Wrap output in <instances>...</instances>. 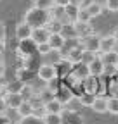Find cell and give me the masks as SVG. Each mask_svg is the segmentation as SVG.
<instances>
[{
    "label": "cell",
    "mask_w": 118,
    "mask_h": 124,
    "mask_svg": "<svg viewBox=\"0 0 118 124\" xmlns=\"http://www.w3.org/2000/svg\"><path fill=\"white\" fill-rule=\"evenodd\" d=\"M50 21V14L49 10H43L38 7H30L24 12V23H28L33 29L37 28H45Z\"/></svg>",
    "instance_id": "1"
},
{
    "label": "cell",
    "mask_w": 118,
    "mask_h": 124,
    "mask_svg": "<svg viewBox=\"0 0 118 124\" xmlns=\"http://www.w3.org/2000/svg\"><path fill=\"white\" fill-rule=\"evenodd\" d=\"M38 78L45 83H50L54 79H57V67L54 64H43L38 67Z\"/></svg>",
    "instance_id": "2"
},
{
    "label": "cell",
    "mask_w": 118,
    "mask_h": 124,
    "mask_svg": "<svg viewBox=\"0 0 118 124\" xmlns=\"http://www.w3.org/2000/svg\"><path fill=\"white\" fill-rule=\"evenodd\" d=\"M99 45H101V36H99V33H96V31L90 36L80 40V46L83 50H90V52H96V54H99Z\"/></svg>",
    "instance_id": "3"
},
{
    "label": "cell",
    "mask_w": 118,
    "mask_h": 124,
    "mask_svg": "<svg viewBox=\"0 0 118 124\" xmlns=\"http://www.w3.org/2000/svg\"><path fill=\"white\" fill-rule=\"evenodd\" d=\"M87 69H88V76L99 78V76L104 74V71H106V64H104V60L101 59V55H97L92 62H88V64H87Z\"/></svg>",
    "instance_id": "4"
},
{
    "label": "cell",
    "mask_w": 118,
    "mask_h": 124,
    "mask_svg": "<svg viewBox=\"0 0 118 124\" xmlns=\"http://www.w3.org/2000/svg\"><path fill=\"white\" fill-rule=\"evenodd\" d=\"M31 35H33V28L30 26L28 23H19L16 26V38L19 41H28V40H31Z\"/></svg>",
    "instance_id": "5"
},
{
    "label": "cell",
    "mask_w": 118,
    "mask_h": 124,
    "mask_svg": "<svg viewBox=\"0 0 118 124\" xmlns=\"http://www.w3.org/2000/svg\"><path fill=\"white\" fill-rule=\"evenodd\" d=\"M4 102H5L7 108L16 110V108L24 102V98L21 97V93H5V95H4Z\"/></svg>",
    "instance_id": "6"
},
{
    "label": "cell",
    "mask_w": 118,
    "mask_h": 124,
    "mask_svg": "<svg viewBox=\"0 0 118 124\" xmlns=\"http://www.w3.org/2000/svg\"><path fill=\"white\" fill-rule=\"evenodd\" d=\"M116 40L113 38V35H106L101 36V45H99V54H106L111 50H116Z\"/></svg>",
    "instance_id": "7"
},
{
    "label": "cell",
    "mask_w": 118,
    "mask_h": 124,
    "mask_svg": "<svg viewBox=\"0 0 118 124\" xmlns=\"http://www.w3.org/2000/svg\"><path fill=\"white\" fill-rule=\"evenodd\" d=\"M50 38V31L47 28H37L33 29V35H31V41L35 45H40V43H47Z\"/></svg>",
    "instance_id": "8"
},
{
    "label": "cell",
    "mask_w": 118,
    "mask_h": 124,
    "mask_svg": "<svg viewBox=\"0 0 118 124\" xmlns=\"http://www.w3.org/2000/svg\"><path fill=\"white\" fill-rule=\"evenodd\" d=\"M73 26H75V29H77L78 40H83V38L90 36V35L94 33V29H92L90 23H80V21H75V23H73Z\"/></svg>",
    "instance_id": "9"
},
{
    "label": "cell",
    "mask_w": 118,
    "mask_h": 124,
    "mask_svg": "<svg viewBox=\"0 0 118 124\" xmlns=\"http://www.w3.org/2000/svg\"><path fill=\"white\" fill-rule=\"evenodd\" d=\"M61 117H63V124H85L83 117L78 112H69L66 108L61 112Z\"/></svg>",
    "instance_id": "10"
},
{
    "label": "cell",
    "mask_w": 118,
    "mask_h": 124,
    "mask_svg": "<svg viewBox=\"0 0 118 124\" xmlns=\"http://www.w3.org/2000/svg\"><path fill=\"white\" fill-rule=\"evenodd\" d=\"M83 59V48L78 45V46H71V48H68V62L69 64H80Z\"/></svg>",
    "instance_id": "11"
},
{
    "label": "cell",
    "mask_w": 118,
    "mask_h": 124,
    "mask_svg": "<svg viewBox=\"0 0 118 124\" xmlns=\"http://www.w3.org/2000/svg\"><path fill=\"white\" fill-rule=\"evenodd\" d=\"M61 35L66 41L69 40H78V35H77V29L73 26V23H63V29H61Z\"/></svg>",
    "instance_id": "12"
},
{
    "label": "cell",
    "mask_w": 118,
    "mask_h": 124,
    "mask_svg": "<svg viewBox=\"0 0 118 124\" xmlns=\"http://www.w3.org/2000/svg\"><path fill=\"white\" fill-rule=\"evenodd\" d=\"M16 112H18V116L23 119V117H31L33 116V112H35V107H33V103L30 102V100H24L18 108H16Z\"/></svg>",
    "instance_id": "13"
},
{
    "label": "cell",
    "mask_w": 118,
    "mask_h": 124,
    "mask_svg": "<svg viewBox=\"0 0 118 124\" xmlns=\"http://www.w3.org/2000/svg\"><path fill=\"white\" fill-rule=\"evenodd\" d=\"M82 88L85 90V93H94L97 91V88H99V85H97V78H94V76H87V78H83L82 79Z\"/></svg>",
    "instance_id": "14"
},
{
    "label": "cell",
    "mask_w": 118,
    "mask_h": 124,
    "mask_svg": "<svg viewBox=\"0 0 118 124\" xmlns=\"http://www.w3.org/2000/svg\"><path fill=\"white\" fill-rule=\"evenodd\" d=\"M85 9H87L88 14H90V17L94 19V17H97V16H101L102 10H104L106 7H104V4L97 2V0H92V2H88V4L85 5Z\"/></svg>",
    "instance_id": "15"
},
{
    "label": "cell",
    "mask_w": 118,
    "mask_h": 124,
    "mask_svg": "<svg viewBox=\"0 0 118 124\" xmlns=\"http://www.w3.org/2000/svg\"><path fill=\"white\" fill-rule=\"evenodd\" d=\"M43 107H45V114H61V112L64 110V103H63V102H59L57 98L47 102Z\"/></svg>",
    "instance_id": "16"
},
{
    "label": "cell",
    "mask_w": 118,
    "mask_h": 124,
    "mask_svg": "<svg viewBox=\"0 0 118 124\" xmlns=\"http://www.w3.org/2000/svg\"><path fill=\"white\" fill-rule=\"evenodd\" d=\"M92 108H94V112H97V114L108 112V98H104V97H96V100H94V103H92Z\"/></svg>",
    "instance_id": "17"
},
{
    "label": "cell",
    "mask_w": 118,
    "mask_h": 124,
    "mask_svg": "<svg viewBox=\"0 0 118 124\" xmlns=\"http://www.w3.org/2000/svg\"><path fill=\"white\" fill-rule=\"evenodd\" d=\"M78 10H80V7H75V5H66L64 7V19L63 21H66V23H75L77 21V16H78Z\"/></svg>",
    "instance_id": "18"
},
{
    "label": "cell",
    "mask_w": 118,
    "mask_h": 124,
    "mask_svg": "<svg viewBox=\"0 0 118 124\" xmlns=\"http://www.w3.org/2000/svg\"><path fill=\"white\" fill-rule=\"evenodd\" d=\"M49 45H50V48L52 50H61V48H64V45H66V40L61 36V35H50V38H49Z\"/></svg>",
    "instance_id": "19"
},
{
    "label": "cell",
    "mask_w": 118,
    "mask_h": 124,
    "mask_svg": "<svg viewBox=\"0 0 118 124\" xmlns=\"http://www.w3.org/2000/svg\"><path fill=\"white\" fill-rule=\"evenodd\" d=\"M101 59L104 60L106 66H118V50H111V52H106V54H101Z\"/></svg>",
    "instance_id": "20"
},
{
    "label": "cell",
    "mask_w": 118,
    "mask_h": 124,
    "mask_svg": "<svg viewBox=\"0 0 118 124\" xmlns=\"http://www.w3.org/2000/svg\"><path fill=\"white\" fill-rule=\"evenodd\" d=\"M19 93H21V97H23L24 100H31V98H33V97L37 95V90H35V88H33L31 85H26V83H24Z\"/></svg>",
    "instance_id": "21"
},
{
    "label": "cell",
    "mask_w": 118,
    "mask_h": 124,
    "mask_svg": "<svg viewBox=\"0 0 118 124\" xmlns=\"http://www.w3.org/2000/svg\"><path fill=\"white\" fill-rule=\"evenodd\" d=\"M45 28L50 31V35H57V33H61V29H63V21H59V19H50L49 24H47Z\"/></svg>",
    "instance_id": "22"
},
{
    "label": "cell",
    "mask_w": 118,
    "mask_h": 124,
    "mask_svg": "<svg viewBox=\"0 0 118 124\" xmlns=\"http://www.w3.org/2000/svg\"><path fill=\"white\" fill-rule=\"evenodd\" d=\"M43 124H63V117L61 114H45L42 117Z\"/></svg>",
    "instance_id": "23"
},
{
    "label": "cell",
    "mask_w": 118,
    "mask_h": 124,
    "mask_svg": "<svg viewBox=\"0 0 118 124\" xmlns=\"http://www.w3.org/2000/svg\"><path fill=\"white\" fill-rule=\"evenodd\" d=\"M56 98L66 105V103H68V102L73 98V93H71V90H57V93H56Z\"/></svg>",
    "instance_id": "24"
},
{
    "label": "cell",
    "mask_w": 118,
    "mask_h": 124,
    "mask_svg": "<svg viewBox=\"0 0 118 124\" xmlns=\"http://www.w3.org/2000/svg\"><path fill=\"white\" fill-rule=\"evenodd\" d=\"M78 98H80V103H82L83 107H92V103H94V100H96V95H92V93H85V91H83Z\"/></svg>",
    "instance_id": "25"
},
{
    "label": "cell",
    "mask_w": 118,
    "mask_h": 124,
    "mask_svg": "<svg viewBox=\"0 0 118 124\" xmlns=\"http://www.w3.org/2000/svg\"><path fill=\"white\" fill-rule=\"evenodd\" d=\"M49 14H50V19H59V21H63V19H64V7L54 5V7L49 10Z\"/></svg>",
    "instance_id": "26"
},
{
    "label": "cell",
    "mask_w": 118,
    "mask_h": 124,
    "mask_svg": "<svg viewBox=\"0 0 118 124\" xmlns=\"http://www.w3.org/2000/svg\"><path fill=\"white\" fill-rule=\"evenodd\" d=\"M80 107H83V105L80 103V98H77V97H73V98L64 105V108H66V110H69V112H78Z\"/></svg>",
    "instance_id": "27"
},
{
    "label": "cell",
    "mask_w": 118,
    "mask_h": 124,
    "mask_svg": "<svg viewBox=\"0 0 118 124\" xmlns=\"http://www.w3.org/2000/svg\"><path fill=\"white\" fill-rule=\"evenodd\" d=\"M33 7L43 9V10H50L54 7V0H33Z\"/></svg>",
    "instance_id": "28"
},
{
    "label": "cell",
    "mask_w": 118,
    "mask_h": 124,
    "mask_svg": "<svg viewBox=\"0 0 118 124\" xmlns=\"http://www.w3.org/2000/svg\"><path fill=\"white\" fill-rule=\"evenodd\" d=\"M77 21H80V23H90V21H92L90 14L87 12V9H85V7H80L78 16H77Z\"/></svg>",
    "instance_id": "29"
},
{
    "label": "cell",
    "mask_w": 118,
    "mask_h": 124,
    "mask_svg": "<svg viewBox=\"0 0 118 124\" xmlns=\"http://www.w3.org/2000/svg\"><path fill=\"white\" fill-rule=\"evenodd\" d=\"M108 112L118 116V97H111V98H108Z\"/></svg>",
    "instance_id": "30"
},
{
    "label": "cell",
    "mask_w": 118,
    "mask_h": 124,
    "mask_svg": "<svg viewBox=\"0 0 118 124\" xmlns=\"http://www.w3.org/2000/svg\"><path fill=\"white\" fill-rule=\"evenodd\" d=\"M19 124H43V121H42V117L31 116V117H23Z\"/></svg>",
    "instance_id": "31"
},
{
    "label": "cell",
    "mask_w": 118,
    "mask_h": 124,
    "mask_svg": "<svg viewBox=\"0 0 118 124\" xmlns=\"http://www.w3.org/2000/svg\"><path fill=\"white\" fill-rule=\"evenodd\" d=\"M37 52H38L40 55H47V54H50L52 48H50L49 41H47V43H40V45H37Z\"/></svg>",
    "instance_id": "32"
},
{
    "label": "cell",
    "mask_w": 118,
    "mask_h": 124,
    "mask_svg": "<svg viewBox=\"0 0 118 124\" xmlns=\"http://www.w3.org/2000/svg\"><path fill=\"white\" fill-rule=\"evenodd\" d=\"M96 57H97V54H96V52L83 50V59H82V62H83V64H88V62H92Z\"/></svg>",
    "instance_id": "33"
},
{
    "label": "cell",
    "mask_w": 118,
    "mask_h": 124,
    "mask_svg": "<svg viewBox=\"0 0 118 124\" xmlns=\"http://www.w3.org/2000/svg\"><path fill=\"white\" fill-rule=\"evenodd\" d=\"M104 7L111 12H118V0H104Z\"/></svg>",
    "instance_id": "34"
},
{
    "label": "cell",
    "mask_w": 118,
    "mask_h": 124,
    "mask_svg": "<svg viewBox=\"0 0 118 124\" xmlns=\"http://www.w3.org/2000/svg\"><path fill=\"white\" fill-rule=\"evenodd\" d=\"M5 76V62H4V54H0V78Z\"/></svg>",
    "instance_id": "35"
},
{
    "label": "cell",
    "mask_w": 118,
    "mask_h": 124,
    "mask_svg": "<svg viewBox=\"0 0 118 124\" xmlns=\"http://www.w3.org/2000/svg\"><path fill=\"white\" fill-rule=\"evenodd\" d=\"M0 43H5V26L0 21Z\"/></svg>",
    "instance_id": "36"
},
{
    "label": "cell",
    "mask_w": 118,
    "mask_h": 124,
    "mask_svg": "<svg viewBox=\"0 0 118 124\" xmlns=\"http://www.w3.org/2000/svg\"><path fill=\"white\" fill-rule=\"evenodd\" d=\"M9 110L7 108V105H5V102H4V98L0 100V116H5V112Z\"/></svg>",
    "instance_id": "37"
},
{
    "label": "cell",
    "mask_w": 118,
    "mask_h": 124,
    "mask_svg": "<svg viewBox=\"0 0 118 124\" xmlns=\"http://www.w3.org/2000/svg\"><path fill=\"white\" fill-rule=\"evenodd\" d=\"M54 5H57V7H66V5H69V0H54Z\"/></svg>",
    "instance_id": "38"
},
{
    "label": "cell",
    "mask_w": 118,
    "mask_h": 124,
    "mask_svg": "<svg viewBox=\"0 0 118 124\" xmlns=\"http://www.w3.org/2000/svg\"><path fill=\"white\" fill-rule=\"evenodd\" d=\"M83 2H85V0H69V4H71V5H75V7H82Z\"/></svg>",
    "instance_id": "39"
},
{
    "label": "cell",
    "mask_w": 118,
    "mask_h": 124,
    "mask_svg": "<svg viewBox=\"0 0 118 124\" xmlns=\"http://www.w3.org/2000/svg\"><path fill=\"white\" fill-rule=\"evenodd\" d=\"M104 72L113 74V72H116V67H115V66H106V71H104Z\"/></svg>",
    "instance_id": "40"
},
{
    "label": "cell",
    "mask_w": 118,
    "mask_h": 124,
    "mask_svg": "<svg viewBox=\"0 0 118 124\" xmlns=\"http://www.w3.org/2000/svg\"><path fill=\"white\" fill-rule=\"evenodd\" d=\"M0 124H9V119L5 116H0Z\"/></svg>",
    "instance_id": "41"
},
{
    "label": "cell",
    "mask_w": 118,
    "mask_h": 124,
    "mask_svg": "<svg viewBox=\"0 0 118 124\" xmlns=\"http://www.w3.org/2000/svg\"><path fill=\"white\" fill-rule=\"evenodd\" d=\"M111 35H113V38H115V40L118 41V26H116V28L113 29V33H111Z\"/></svg>",
    "instance_id": "42"
},
{
    "label": "cell",
    "mask_w": 118,
    "mask_h": 124,
    "mask_svg": "<svg viewBox=\"0 0 118 124\" xmlns=\"http://www.w3.org/2000/svg\"><path fill=\"white\" fill-rule=\"evenodd\" d=\"M4 95H5V88H4L2 85H0V100L4 98Z\"/></svg>",
    "instance_id": "43"
},
{
    "label": "cell",
    "mask_w": 118,
    "mask_h": 124,
    "mask_svg": "<svg viewBox=\"0 0 118 124\" xmlns=\"http://www.w3.org/2000/svg\"><path fill=\"white\" fill-rule=\"evenodd\" d=\"M9 124H16V122H10V121H9Z\"/></svg>",
    "instance_id": "44"
},
{
    "label": "cell",
    "mask_w": 118,
    "mask_h": 124,
    "mask_svg": "<svg viewBox=\"0 0 118 124\" xmlns=\"http://www.w3.org/2000/svg\"><path fill=\"white\" fill-rule=\"evenodd\" d=\"M116 71H118V66H116Z\"/></svg>",
    "instance_id": "45"
}]
</instances>
